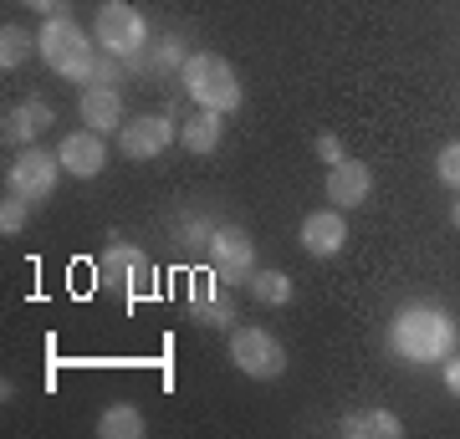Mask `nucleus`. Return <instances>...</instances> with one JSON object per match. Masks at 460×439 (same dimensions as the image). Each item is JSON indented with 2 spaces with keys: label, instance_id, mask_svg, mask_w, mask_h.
I'll return each instance as SVG.
<instances>
[{
  "label": "nucleus",
  "instance_id": "obj_2",
  "mask_svg": "<svg viewBox=\"0 0 460 439\" xmlns=\"http://www.w3.org/2000/svg\"><path fill=\"white\" fill-rule=\"evenodd\" d=\"M36 51L51 72H62L66 82H93L98 72V57H93V41L72 16H47V26L36 31Z\"/></svg>",
  "mask_w": 460,
  "mask_h": 439
},
{
  "label": "nucleus",
  "instance_id": "obj_25",
  "mask_svg": "<svg viewBox=\"0 0 460 439\" xmlns=\"http://www.w3.org/2000/svg\"><path fill=\"white\" fill-rule=\"evenodd\" d=\"M317 154L328 159V169H332V163H338V159H348V154H343V144H338L332 133H323V138H317Z\"/></svg>",
  "mask_w": 460,
  "mask_h": 439
},
{
  "label": "nucleus",
  "instance_id": "obj_1",
  "mask_svg": "<svg viewBox=\"0 0 460 439\" xmlns=\"http://www.w3.org/2000/svg\"><path fill=\"white\" fill-rule=\"evenodd\" d=\"M460 327L445 307H429V302H414L389 322V347H394L404 363H445L456 353Z\"/></svg>",
  "mask_w": 460,
  "mask_h": 439
},
{
  "label": "nucleus",
  "instance_id": "obj_19",
  "mask_svg": "<svg viewBox=\"0 0 460 439\" xmlns=\"http://www.w3.org/2000/svg\"><path fill=\"white\" fill-rule=\"evenodd\" d=\"M246 292L261 302V307H287L292 302V277L287 271H251V281H246Z\"/></svg>",
  "mask_w": 460,
  "mask_h": 439
},
{
  "label": "nucleus",
  "instance_id": "obj_21",
  "mask_svg": "<svg viewBox=\"0 0 460 439\" xmlns=\"http://www.w3.org/2000/svg\"><path fill=\"white\" fill-rule=\"evenodd\" d=\"M435 174H440V184H450V189L460 195V138L435 154Z\"/></svg>",
  "mask_w": 460,
  "mask_h": 439
},
{
  "label": "nucleus",
  "instance_id": "obj_18",
  "mask_svg": "<svg viewBox=\"0 0 460 439\" xmlns=\"http://www.w3.org/2000/svg\"><path fill=\"white\" fill-rule=\"evenodd\" d=\"M144 435H148V419L133 404H108L98 414V439H144Z\"/></svg>",
  "mask_w": 460,
  "mask_h": 439
},
{
  "label": "nucleus",
  "instance_id": "obj_9",
  "mask_svg": "<svg viewBox=\"0 0 460 439\" xmlns=\"http://www.w3.org/2000/svg\"><path fill=\"white\" fill-rule=\"evenodd\" d=\"M118 144H123V154L128 159H159L169 144H174V123L169 118H159V113H148V118H133V123H123L118 128Z\"/></svg>",
  "mask_w": 460,
  "mask_h": 439
},
{
  "label": "nucleus",
  "instance_id": "obj_5",
  "mask_svg": "<svg viewBox=\"0 0 460 439\" xmlns=\"http://www.w3.org/2000/svg\"><path fill=\"white\" fill-rule=\"evenodd\" d=\"M230 363L256 383H271V378L287 373V347L266 327H235L230 332Z\"/></svg>",
  "mask_w": 460,
  "mask_h": 439
},
{
  "label": "nucleus",
  "instance_id": "obj_10",
  "mask_svg": "<svg viewBox=\"0 0 460 439\" xmlns=\"http://www.w3.org/2000/svg\"><path fill=\"white\" fill-rule=\"evenodd\" d=\"M57 159H62L66 174H77V180H98V174H102V163H108L102 133H93V128L66 133L62 144H57Z\"/></svg>",
  "mask_w": 460,
  "mask_h": 439
},
{
  "label": "nucleus",
  "instance_id": "obj_3",
  "mask_svg": "<svg viewBox=\"0 0 460 439\" xmlns=\"http://www.w3.org/2000/svg\"><path fill=\"white\" fill-rule=\"evenodd\" d=\"M180 82H184V92H190V102L210 108V113H235L241 98H246L235 66H230L226 57H215V51H195V57L180 66Z\"/></svg>",
  "mask_w": 460,
  "mask_h": 439
},
{
  "label": "nucleus",
  "instance_id": "obj_22",
  "mask_svg": "<svg viewBox=\"0 0 460 439\" xmlns=\"http://www.w3.org/2000/svg\"><path fill=\"white\" fill-rule=\"evenodd\" d=\"M26 205H31V199L5 195V205H0V235H21V230H26Z\"/></svg>",
  "mask_w": 460,
  "mask_h": 439
},
{
  "label": "nucleus",
  "instance_id": "obj_13",
  "mask_svg": "<svg viewBox=\"0 0 460 439\" xmlns=\"http://www.w3.org/2000/svg\"><path fill=\"white\" fill-rule=\"evenodd\" d=\"M368 195H374V174H368V163L338 159L328 169V199L338 205V210H358Z\"/></svg>",
  "mask_w": 460,
  "mask_h": 439
},
{
  "label": "nucleus",
  "instance_id": "obj_16",
  "mask_svg": "<svg viewBox=\"0 0 460 439\" xmlns=\"http://www.w3.org/2000/svg\"><path fill=\"white\" fill-rule=\"evenodd\" d=\"M338 435L343 439H399L404 424H399V414H389V408H353V414L338 419Z\"/></svg>",
  "mask_w": 460,
  "mask_h": 439
},
{
  "label": "nucleus",
  "instance_id": "obj_15",
  "mask_svg": "<svg viewBox=\"0 0 460 439\" xmlns=\"http://www.w3.org/2000/svg\"><path fill=\"white\" fill-rule=\"evenodd\" d=\"M57 123V113H51V102H41V98H26V102H16L11 113H5V144H16V148H26L36 138L41 128H51Z\"/></svg>",
  "mask_w": 460,
  "mask_h": 439
},
{
  "label": "nucleus",
  "instance_id": "obj_4",
  "mask_svg": "<svg viewBox=\"0 0 460 439\" xmlns=\"http://www.w3.org/2000/svg\"><path fill=\"white\" fill-rule=\"evenodd\" d=\"M98 47L118 62H138L148 51V21L128 0H102L98 5Z\"/></svg>",
  "mask_w": 460,
  "mask_h": 439
},
{
  "label": "nucleus",
  "instance_id": "obj_23",
  "mask_svg": "<svg viewBox=\"0 0 460 439\" xmlns=\"http://www.w3.org/2000/svg\"><path fill=\"white\" fill-rule=\"evenodd\" d=\"M210 235H215L210 220H184V225H180V241L195 245V250H210Z\"/></svg>",
  "mask_w": 460,
  "mask_h": 439
},
{
  "label": "nucleus",
  "instance_id": "obj_8",
  "mask_svg": "<svg viewBox=\"0 0 460 439\" xmlns=\"http://www.w3.org/2000/svg\"><path fill=\"white\" fill-rule=\"evenodd\" d=\"M98 281L102 286H118V292H128V296H144L148 281H154V271H148V260H144L138 245L113 241L108 250H102V260H98Z\"/></svg>",
  "mask_w": 460,
  "mask_h": 439
},
{
  "label": "nucleus",
  "instance_id": "obj_11",
  "mask_svg": "<svg viewBox=\"0 0 460 439\" xmlns=\"http://www.w3.org/2000/svg\"><path fill=\"white\" fill-rule=\"evenodd\" d=\"M343 245H348L343 210H313L307 220H302V250H307V256L328 260V256H338Z\"/></svg>",
  "mask_w": 460,
  "mask_h": 439
},
{
  "label": "nucleus",
  "instance_id": "obj_27",
  "mask_svg": "<svg viewBox=\"0 0 460 439\" xmlns=\"http://www.w3.org/2000/svg\"><path fill=\"white\" fill-rule=\"evenodd\" d=\"M450 225L460 230V195H456V205H450Z\"/></svg>",
  "mask_w": 460,
  "mask_h": 439
},
{
  "label": "nucleus",
  "instance_id": "obj_14",
  "mask_svg": "<svg viewBox=\"0 0 460 439\" xmlns=\"http://www.w3.org/2000/svg\"><path fill=\"white\" fill-rule=\"evenodd\" d=\"M77 113L93 133H118L123 128V98H118V87L98 82V87H87L83 98H77Z\"/></svg>",
  "mask_w": 460,
  "mask_h": 439
},
{
  "label": "nucleus",
  "instance_id": "obj_7",
  "mask_svg": "<svg viewBox=\"0 0 460 439\" xmlns=\"http://www.w3.org/2000/svg\"><path fill=\"white\" fill-rule=\"evenodd\" d=\"M210 260H215V277L226 286H246L251 271H256V245H251V235L241 225H215Z\"/></svg>",
  "mask_w": 460,
  "mask_h": 439
},
{
  "label": "nucleus",
  "instance_id": "obj_6",
  "mask_svg": "<svg viewBox=\"0 0 460 439\" xmlns=\"http://www.w3.org/2000/svg\"><path fill=\"white\" fill-rule=\"evenodd\" d=\"M66 169H62V159H51L47 148H36V144H26L11 159V169H5V180H11V195H21V199H47L51 189H57V180H62Z\"/></svg>",
  "mask_w": 460,
  "mask_h": 439
},
{
  "label": "nucleus",
  "instance_id": "obj_24",
  "mask_svg": "<svg viewBox=\"0 0 460 439\" xmlns=\"http://www.w3.org/2000/svg\"><path fill=\"white\" fill-rule=\"evenodd\" d=\"M440 378H445V393L460 399V353H450V358L440 363Z\"/></svg>",
  "mask_w": 460,
  "mask_h": 439
},
{
  "label": "nucleus",
  "instance_id": "obj_17",
  "mask_svg": "<svg viewBox=\"0 0 460 439\" xmlns=\"http://www.w3.org/2000/svg\"><path fill=\"white\" fill-rule=\"evenodd\" d=\"M220 118H226V113L199 108V113L180 128V144L190 148V154H215V148H220V138H226V123H220Z\"/></svg>",
  "mask_w": 460,
  "mask_h": 439
},
{
  "label": "nucleus",
  "instance_id": "obj_20",
  "mask_svg": "<svg viewBox=\"0 0 460 439\" xmlns=\"http://www.w3.org/2000/svg\"><path fill=\"white\" fill-rule=\"evenodd\" d=\"M36 36L26 26H0V72H16L26 57H31Z\"/></svg>",
  "mask_w": 460,
  "mask_h": 439
},
{
  "label": "nucleus",
  "instance_id": "obj_12",
  "mask_svg": "<svg viewBox=\"0 0 460 439\" xmlns=\"http://www.w3.org/2000/svg\"><path fill=\"white\" fill-rule=\"evenodd\" d=\"M190 317H195L199 327H235V302H230L226 281L199 277L195 286H190Z\"/></svg>",
  "mask_w": 460,
  "mask_h": 439
},
{
  "label": "nucleus",
  "instance_id": "obj_26",
  "mask_svg": "<svg viewBox=\"0 0 460 439\" xmlns=\"http://www.w3.org/2000/svg\"><path fill=\"white\" fill-rule=\"evenodd\" d=\"M21 5H31V11H47V16H57V5H62V0H21Z\"/></svg>",
  "mask_w": 460,
  "mask_h": 439
}]
</instances>
